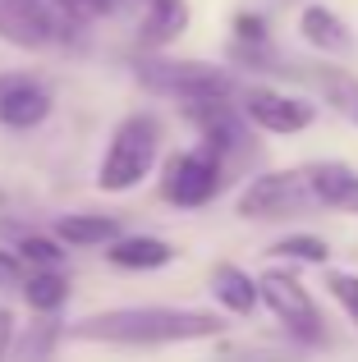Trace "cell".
Wrapping results in <instances>:
<instances>
[{
    "instance_id": "cell-18",
    "label": "cell",
    "mask_w": 358,
    "mask_h": 362,
    "mask_svg": "<svg viewBox=\"0 0 358 362\" xmlns=\"http://www.w3.org/2000/svg\"><path fill=\"white\" fill-rule=\"evenodd\" d=\"M308 78L322 88V97L331 101V106L340 110L345 119H354V124H358V78H354V74L331 69V64H313V69H308Z\"/></svg>"
},
{
    "instance_id": "cell-2",
    "label": "cell",
    "mask_w": 358,
    "mask_h": 362,
    "mask_svg": "<svg viewBox=\"0 0 358 362\" xmlns=\"http://www.w3.org/2000/svg\"><path fill=\"white\" fill-rule=\"evenodd\" d=\"M156 151H161V124L152 115L120 119V129L110 133L106 156H101L97 188L101 193H129V188H138L147 175H152Z\"/></svg>"
},
{
    "instance_id": "cell-22",
    "label": "cell",
    "mask_w": 358,
    "mask_h": 362,
    "mask_svg": "<svg viewBox=\"0 0 358 362\" xmlns=\"http://www.w3.org/2000/svg\"><path fill=\"white\" fill-rule=\"evenodd\" d=\"M326 289H331V298L345 308V317L358 326V275H350V271H331V275H326Z\"/></svg>"
},
{
    "instance_id": "cell-20",
    "label": "cell",
    "mask_w": 358,
    "mask_h": 362,
    "mask_svg": "<svg viewBox=\"0 0 358 362\" xmlns=\"http://www.w3.org/2000/svg\"><path fill=\"white\" fill-rule=\"evenodd\" d=\"M271 257H280V262H304V266H326L331 262V247H326V239H317V234H289V239H280L271 247Z\"/></svg>"
},
{
    "instance_id": "cell-6",
    "label": "cell",
    "mask_w": 358,
    "mask_h": 362,
    "mask_svg": "<svg viewBox=\"0 0 358 362\" xmlns=\"http://www.w3.org/2000/svg\"><path fill=\"white\" fill-rule=\"evenodd\" d=\"M308 206H313V193H308L304 170H271L243 188L234 211H239V221H285Z\"/></svg>"
},
{
    "instance_id": "cell-24",
    "label": "cell",
    "mask_w": 358,
    "mask_h": 362,
    "mask_svg": "<svg viewBox=\"0 0 358 362\" xmlns=\"http://www.w3.org/2000/svg\"><path fill=\"white\" fill-rule=\"evenodd\" d=\"M23 280H28V266L14 257V247L0 243V289H18Z\"/></svg>"
},
{
    "instance_id": "cell-17",
    "label": "cell",
    "mask_w": 358,
    "mask_h": 362,
    "mask_svg": "<svg viewBox=\"0 0 358 362\" xmlns=\"http://www.w3.org/2000/svg\"><path fill=\"white\" fill-rule=\"evenodd\" d=\"M5 247H14V257L28 271H60L64 257H69V247L55 239V234H42V230H18V239L5 243Z\"/></svg>"
},
{
    "instance_id": "cell-15",
    "label": "cell",
    "mask_w": 358,
    "mask_h": 362,
    "mask_svg": "<svg viewBox=\"0 0 358 362\" xmlns=\"http://www.w3.org/2000/svg\"><path fill=\"white\" fill-rule=\"evenodd\" d=\"M55 239L64 247H106L120 239V221L115 216H92V211H74L55 221Z\"/></svg>"
},
{
    "instance_id": "cell-21",
    "label": "cell",
    "mask_w": 358,
    "mask_h": 362,
    "mask_svg": "<svg viewBox=\"0 0 358 362\" xmlns=\"http://www.w3.org/2000/svg\"><path fill=\"white\" fill-rule=\"evenodd\" d=\"M60 335H64V330L55 326V321H37V326L18 339V362H51L55 339H60Z\"/></svg>"
},
{
    "instance_id": "cell-5",
    "label": "cell",
    "mask_w": 358,
    "mask_h": 362,
    "mask_svg": "<svg viewBox=\"0 0 358 362\" xmlns=\"http://www.w3.org/2000/svg\"><path fill=\"white\" fill-rule=\"evenodd\" d=\"M225 184V160L212 156L207 147L193 151H175L166 160V175H161V197L171 206H184V211H197L207 206Z\"/></svg>"
},
{
    "instance_id": "cell-19",
    "label": "cell",
    "mask_w": 358,
    "mask_h": 362,
    "mask_svg": "<svg viewBox=\"0 0 358 362\" xmlns=\"http://www.w3.org/2000/svg\"><path fill=\"white\" fill-rule=\"evenodd\" d=\"M308 358V344H285L280 349L276 339H239V344L221 349V362H304Z\"/></svg>"
},
{
    "instance_id": "cell-25",
    "label": "cell",
    "mask_w": 358,
    "mask_h": 362,
    "mask_svg": "<svg viewBox=\"0 0 358 362\" xmlns=\"http://www.w3.org/2000/svg\"><path fill=\"white\" fill-rule=\"evenodd\" d=\"M234 37H239V46H267V23L258 14H239L234 18Z\"/></svg>"
},
{
    "instance_id": "cell-14",
    "label": "cell",
    "mask_w": 358,
    "mask_h": 362,
    "mask_svg": "<svg viewBox=\"0 0 358 362\" xmlns=\"http://www.w3.org/2000/svg\"><path fill=\"white\" fill-rule=\"evenodd\" d=\"M212 293L230 317H253L258 312V280L234 262H221L212 271Z\"/></svg>"
},
{
    "instance_id": "cell-1",
    "label": "cell",
    "mask_w": 358,
    "mask_h": 362,
    "mask_svg": "<svg viewBox=\"0 0 358 362\" xmlns=\"http://www.w3.org/2000/svg\"><path fill=\"white\" fill-rule=\"evenodd\" d=\"M230 321L216 312H193V308H110L74 321L64 335L79 344H120V349H161V344H193V339H216L225 335Z\"/></svg>"
},
{
    "instance_id": "cell-11",
    "label": "cell",
    "mask_w": 358,
    "mask_h": 362,
    "mask_svg": "<svg viewBox=\"0 0 358 362\" xmlns=\"http://www.w3.org/2000/svg\"><path fill=\"white\" fill-rule=\"evenodd\" d=\"M106 262L120 271H161L175 262V247L156 234H120L115 243H106Z\"/></svg>"
},
{
    "instance_id": "cell-12",
    "label": "cell",
    "mask_w": 358,
    "mask_h": 362,
    "mask_svg": "<svg viewBox=\"0 0 358 362\" xmlns=\"http://www.w3.org/2000/svg\"><path fill=\"white\" fill-rule=\"evenodd\" d=\"M188 28V0H138V42L171 46Z\"/></svg>"
},
{
    "instance_id": "cell-3",
    "label": "cell",
    "mask_w": 358,
    "mask_h": 362,
    "mask_svg": "<svg viewBox=\"0 0 358 362\" xmlns=\"http://www.w3.org/2000/svg\"><path fill=\"white\" fill-rule=\"evenodd\" d=\"M134 74L147 92H161L175 101H230L234 97V78L216 64L202 60H166V55H147L134 60Z\"/></svg>"
},
{
    "instance_id": "cell-26",
    "label": "cell",
    "mask_w": 358,
    "mask_h": 362,
    "mask_svg": "<svg viewBox=\"0 0 358 362\" xmlns=\"http://www.w3.org/2000/svg\"><path fill=\"white\" fill-rule=\"evenodd\" d=\"M9 354H14V312L0 308V362H9Z\"/></svg>"
},
{
    "instance_id": "cell-16",
    "label": "cell",
    "mask_w": 358,
    "mask_h": 362,
    "mask_svg": "<svg viewBox=\"0 0 358 362\" xmlns=\"http://www.w3.org/2000/svg\"><path fill=\"white\" fill-rule=\"evenodd\" d=\"M23 303L37 312V317H55V312L69 303V280L64 271H28V280L18 284Z\"/></svg>"
},
{
    "instance_id": "cell-8",
    "label": "cell",
    "mask_w": 358,
    "mask_h": 362,
    "mask_svg": "<svg viewBox=\"0 0 358 362\" xmlns=\"http://www.w3.org/2000/svg\"><path fill=\"white\" fill-rule=\"evenodd\" d=\"M51 115V92L33 74H0V124L14 133H28Z\"/></svg>"
},
{
    "instance_id": "cell-23",
    "label": "cell",
    "mask_w": 358,
    "mask_h": 362,
    "mask_svg": "<svg viewBox=\"0 0 358 362\" xmlns=\"http://www.w3.org/2000/svg\"><path fill=\"white\" fill-rule=\"evenodd\" d=\"M46 5H51L55 14H64L69 23H83V18L110 14V5H115V0H46Z\"/></svg>"
},
{
    "instance_id": "cell-4",
    "label": "cell",
    "mask_w": 358,
    "mask_h": 362,
    "mask_svg": "<svg viewBox=\"0 0 358 362\" xmlns=\"http://www.w3.org/2000/svg\"><path fill=\"white\" fill-rule=\"evenodd\" d=\"M258 303H267L271 317L280 321V330H285L289 339H299V344H322L326 330H322V312H317L313 293L299 284V275L289 271H267L258 280Z\"/></svg>"
},
{
    "instance_id": "cell-9",
    "label": "cell",
    "mask_w": 358,
    "mask_h": 362,
    "mask_svg": "<svg viewBox=\"0 0 358 362\" xmlns=\"http://www.w3.org/2000/svg\"><path fill=\"white\" fill-rule=\"evenodd\" d=\"M243 115H248V124H258V129H267V133H304L317 110H313V101H304V97L253 88V92H243Z\"/></svg>"
},
{
    "instance_id": "cell-10",
    "label": "cell",
    "mask_w": 358,
    "mask_h": 362,
    "mask_svg": "<svg viewBox=\"0 0 358 362\" xmlns=\"http://www.w3.org/2000/svg\"><path fill=\"white\" fill-rule=\"evenodd\" d=\"M308 193H313L317 206H331V211H350L358 216V175L340 160H317V165L304 170Z\"/></svg>"
},
{
    "instance_id": "cell-7",
    "label": "cell",
    "mask_w": 358,
    "mask_h": 362,
    "mask_svg": "<svg viewBox=\"0 0 358 362\" xmlns=\"http://www.w3.org/2000/svg\"><path fill=\"white\" fill-rule=\"evenodd\" d=\"M69 33L74 23L55 14L46 0H0V42L23 46V51H46Z\"/></svg>"
},
{
    "instance_id": "cell-13",
    "label": "cell",
    "mask_w": 358,
    "mask_h": 362,
    "mask_svg": "<svg viewBox=\"0 0 358 362\" xmlns=\"http://www.w3.org/2000/svg\"><path fill=\"white\" fill-rule=\"evenodd\" d=\"M299 33H304V42L313 46V51H326V55H345V51H354V33H350V23H345L335 9H326V5H308L304 14H299Z\"/></svg>"
}]
</instances>
